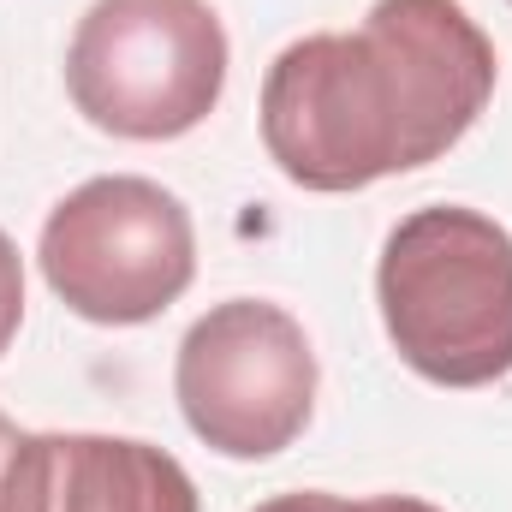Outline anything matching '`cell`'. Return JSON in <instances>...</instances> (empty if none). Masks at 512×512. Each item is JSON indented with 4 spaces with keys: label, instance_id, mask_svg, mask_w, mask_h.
I'll return each instance as SVG.
<instances>
[{
    "label": "cell",
    "instance_id": "2",
    "mask_svg": "<svg viewBox=\"0 0 512 512\" xmlns=\"http://www.w3.org/2000/svg\"><path fill=\"white\" fill-rule=\"evenodd\" d=\"M382 328L405 370L435 387L512 376V233L465 203L411 209L376 262Z\"/></svg>",
    "mask_w": 512,
    "mask_h": 512
},
{
    "label": "cell",
    "instance_id": "5",
    "mask_svg": "<svg viewBox=\"0 0 512 512\" xmlns=\"http://www.w3.org/2000/svg\"><path fill=\"white\" fill-rule=\"evenodd\" d=\"M173 399L191 435L221 459L286 453L316 411V352L292 310L227 298L191 322L173 358Z\"/></svg>",
    "mask_w": 512,
    "mask_h": 512
},
{
    "label": "cell",
    "instance_id": "8",
    "mask_svg": "<svg viewBox=\"0 0 512 512\" xmlns=\"http://www.w3.org/2000/svg\"><path fill=\"white\" fill-rule=\"evenodd\" d=\"M24 435L6 411H0V512H12V495H18V459H24Z\"/></svg>",
    "mask_w": 512,
    "mask_h": 512
},
{
    "label": "cell",
    "instance_id": "7",
    "mask_svg": "<svg viewBox=\"0 0 512 512\" xmlns=\"http://www.w3.org/2000/svg\"><path fill=\"white\" fill-rule=\"evenodd\" d=\"M18 322H24V256L0 227V358L18 340Z\"/></svg>",
    "mask_w": 512,
    "mask_h": 512
},
{
    "label": "cell",
    "instance_id": "10",
    "mask_svg": "<svg viewBox=\"0 0 512 512\" xmlns=\"http://www.w3.org/2000/svg\"><path fill=\"white\" fill-rule=\"evenodd\" d=\"M346 512H441L417 495H370V501H346Z\"/></svg>",
    "mask_w": 512,
    "mask_h": 512
},
{
    "label": "cell",
    "instance_id": "4",
    "mask_svg": "<svg viewBox=\"0 0 512 512\" xmlns=\"http://www.w3.org/2000/svg\"><path fill=\"white\" fill-rule=\"evenodd\" d=\"M36 262L72 316L96 328H137L179 304L197 280V227L167 185L102 173L48 209Z\"/></svg>",
    "mask_w": 512,
    "mask_h": 512
},
{
    "label": "cell",
    "instance_id": "3",
    "mask_svg": "<svg viewBox=\"0 0 512 512\" xmlns=\"http://www.w3.org/2000/svg\"><path fill=\"white\" fill-rule=\"evenodd\" d=\"M72 108L108 137L173 143L227 90V30L209 0H96L66 48Z\"/></svg>",
    "mask_w": 512,
    "mask_h": 512
},
{
    "label": "cell",
    "instance_id": "1",
    "mask_svg": "<svg viewBox=\"0 0 512 512\" xmlns=\"http://www.w3.org/2000/svg\"><path fill=\"white\" fill-rule=\"evenodd\" d=\"M501 60L459 0H376L358 30L274 54L262 149L304 191H364L441 161L483 120Z\"/></svg>",
    "mask_w": 512,
    "mask_h": 512
},
{
    "label": "cell",
    "instance_id": "6",
    "mask_svg": "<svg viewBox=\"0 0 512 512\" xmlns=\"http://www.w3.org/2000/svg\"><path fill=\"white\" fill-rule=\"evenodd\" d=\"M12 512H203L191 471L131 435H24Z\"/></svg>",
    "mask_w": 512,
    "mask_h": 512
},
{
    "label": "cell",
    "instance_id": "9",
    "mask_svg": "<svg viewBox=\"0 0 512 512\" xmlns=\"http://www.w3.org/2000/svg\"><path fill=\"white\" fill-rule=\"evenodd\" d=\"M256 512H346V501L328 495V489H298V495H274V501H262Z\"/></svg>",
    "mask_w": 512,
    "mask_h": 512
}]
</instances>
